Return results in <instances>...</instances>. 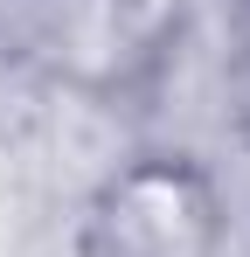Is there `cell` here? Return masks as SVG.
Listing matches in <instances>:
<instances>
[{
    "label": "cell",
    "mask_w": 250,
    "mask_h": 257,
    "mask_svg": "<svg viewBox=\"0 0 250 257\" xmlns=\"http://www.w3.org/2000/svg\"><path fill=\"white\" fill-rule=\"evenodd\" d=\"M132 0H0V42L14 63H42L56 77H97L125 56Z\"/></svg>",
    "instance_id": "obj_2"
},
{
    "label": "cell",
    "mask_w": 250,
    "mask_h": 257,
    "mask_svg": "<svg viewBox=\"0 0 250 257\" xmlns=\"http://www.w3.org/2000/svg\"><path fill=\"white\" fill-rule=\"evenodd\" d=\"M90 257H215L222 250V195L188 160H132L104 181L90 229Z\"/></svg>",
    "instance_id": "obj_1"
}]
</instances>
